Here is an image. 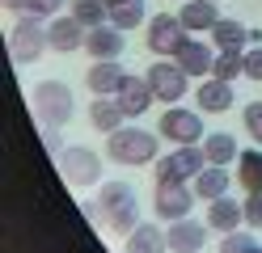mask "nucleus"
<instances>
[{
    "label": "nucleus",
    "mask_w": 262,
    "mask_h": 253,
    "mask_svg": "<svg viewBox=\"0 0 262 253\" xmlns=\"http://www.w3.org/2000/svg\"><path fill=\"white\" fill-rule=\"evenodd\" d=\"M157 131H144V127H119L106 144V156L114 165H152L157 160Z\"/></svg>",
    "instance_id": "obj_1"
},
{
    "label": "nucleus",
    "mask_w": 262,
    "mask_h": 253,
    "mask_svg": "<svg viewBox=\"0 0 262 253\" xmlns=\"http://www.w3.org/2000/svg\"><path fill=\"white\" fill-rule=\"evenodd\" d=\"M9 51H13V63H38L47 51H51V34H47L42 17H17V26L9 30Z\"/></svg>",
    "instance_id": "obj_2"
},
{
    "label": "nucleus",
    "mask_w": 262,
    "mask_h": 253,
    "mask_svg": "<svg viewBox=\"0 0 262 253\" xmlns=\"http://www.w3.org/2000/svg\"><path fill=\"white\" fill-rule=\"evenodd\" d=\"M34 118L42 127H63L72 118V110H76V101H72V89L63 80H42V84H34Z\"/></svg>",
    "instance_id": "obj_3"
},
{
    "label": "nucleus",
    "mask_w": 262,
    "mask_h": 253,
    "mask_svg": "<svg viewBox=\"0 0 262 253\" xmlns=\"http://www.w3.org/2000/svg\"><path fill=\"white\" fill-rule=\"evenodd\" d=\"M203 165H207L203 144H178L169 156L157 160V181H190L203 173Z\"/></svg>",
    "instance_id": "obj_4"
},
{
    "label": "nucleus",
    "mask_w": 262,
    "mask_h": 253,
    "mask_svg": "<svg viewBox=\"0 0 262 253\" xmlns=\"http://www.w3.org/2000/svg\"><path fill=\"white\" fill-rule=\"evenodd\" d=\"M194 186L186 181H157V190H152V211L165 219V224H173V219H186L190 207H194Z\"/></svg>",
    "instance_id": "obj_5"
},
{
    "label": "nucleus",
    "mask_w": 262,
    "mask_h": 253,
    "mask_svg": "<svg viewBox=\"0 0 262 253\" xmlns=\"http://www.w3.org/2000/svg\"><path fill=\"white\" fill-rule=\"evenodd\" d=\"M144 76H148V84H152L157 101H165V106H178V101L186 97V89H190V76H186L173 59H157Z\"/></svg>",
    "instance_id": "obj_6"
},
{
    "label": "nucleus",
    "mask_w": 262,
    "mask_h": 253,
    "mask_svg": "<svg viewBox=\"0 0 262 253\" xmlns=\"http://www.w3.org/2000/svg\"><path fill=\"white\" fill-rule=\"evenodd\" d=\"M161 140H169V144H199L203 140V118L194 114V110H161V127H157Z\"/></svg>",
    "instance_id": "obj_7"
},
{
    "label": "nucleus",
    "mask_w": 262,
    "mask_h": 253,
    "mask_svg": "<svg viewBox=\"0 0 262 253\" xmlns=\"http://www.w3.org/2000/svg\"><path fill=\"white\" fill-rule=\"evenodd\" d=\"M190 38V34H186V26H182V17H178V13H157L152 17V21H148V47L157 51V55L161 59H173L178 55V47H182Z\"/></svg>",
    "instance_id": "obj_8"
},
{
    "label": "nucleus",
    "mask_w": 262,
    "mask_h": 253,
    "mask_svg": "<svg viewBox=\"0 0 262 253\" xmlns=\"http://www.w3.org/2000/svg\"><path fill=\"white\" fill-rule=\"evenodd\" d=\"M59 173L68 177L72 186H97L102 181V156L89 148H68V152H59Z\"/></svg>",
    "instance_id": "obj_9"
},
{
    "label": "nucleus",
    "mask_w": 262,
    "mask_h": 253,
    "mask_svg": "<svg viewBox=\"0 0 262 253\" xmlns=\"http://www.w3.org/2000/svg\"><path fill=\"white\" fill-rule=\"evenodd\" d=\"M127 72L119 67V59H93V67L85 72V84L93 89V97H119Z\"/></svg>",
    "instance_id": "obj_10"
},
{
    "label": "nucleus",
    "mask_w": 262,
    "mask_h": 253,
    "mask_svg": "<svg viewBox=\"0 0 262 253\" xmlns=\"http://www.w3.org/2000/svg\"><path fill=\"white\" fill-rule=\"evenodd\" d=\"M233 80H220V76H207L199 89H194V106L207 110V114H228L233 110Z\"/></svg>",
    "instance_id": "obj_11"
},
{
    "label": "nucleus",
    "mask_w": 262,
    "mask_h": 253,
    "mask_svg": "<svg viewBox=\"0 0 262 253\" xmlns=\"http://www.w3.org/2000/svg\"><path fill=\"white\" fill-rule=\"evenodd\" d=\"M47 34H51V51H59V55L80 51V47H85V38H89V30L80 26L72 13H68V17H55V21L47 26Z\"/></svg>",
    "instance_id": "obj_12"
},
{
    "label": "nucleus",
    "mask_w": 262,
    "mask_h": 253,
    "mask_svg": "<svg viewBox=\"0 0 262 253\" xmlns=\"http://www.w3.org/2000/svg\"><path fill=\"white\" fill-rule=\"evenodd\" d=\"M165 241H169V249L173 253H199L203 249V241H207V224H199V219H173L169 224V232H165Z\"/></svg>",
    "instance_id": "obj_13"
},
{
    "label": "nucleus",
    "mask_w": 262,
    "mask_h": 253,
    "mask_svg": "<svg viewBox=\"0 0 262 253\" xmlns=\"http://www.w3.org/2000/svg\"><path fill=\"white\" fill-rule=\"evenodd\" d=\"M136 202V190H131L127 181H106L102 190H97V198L89 202V211H97V215H106V219H114L123 207H131Z\"/></svg>",
    "instance_id": "obj_14"
},
{
    "label": "nucleus",
    "mask_w": 262,
    "mask_h": 253,
    "mask_svg": "<svg viewBox=\"0 0 262 253\" xmlns=\"http://www.w3.org/2000/svg\"><path fill=\"white\" fill-rule=\"evenodd\" d=\"M245 224V207H241V202L237 198H211L207 202V228L211 232H237Z\"/></svg>",
    "instance_id": "obj_15"
},
{
    "label": "nucleus",
    "mask_w": 262,
    "mask_h": 253,
    "mask_svg": "<svg viewBox=\"0 0 262 253\" xmlns=\"http://www.w3.org/2000/svg\"><path fill=\"white\" fill-rule=\"evenodd\" d=\"M123 47H127V42H123V30L110 26V21H106V26H93L89 38H85V51H89L93 59H119Z\"/></svg>",
    "instance_id": "obj_16"
},
{
    "label": "nucleus",
    "mask_w": 262,
    "mask_h": 253,
    "mask_svg": "<svg viewBox=\"0 0 262 253\" xmlns=\"http://www.w3.org/2000/svg\"><path fill=\"white\" fill-rule=\"evenodd\" d=\"M119 101H123V110H127V118H140L144 110L157 101V93H152V84H148V76H131L127 72V80H123V89H119Z\"/></svg>",
    "instance_id": "obj_17"
},
{
    "label": "nucleus",
    "mask_w": 262,
    "mask_h": 253,
    "mask_svg": "<svg viewBox=\"0 0 262 253\" xmlns=\"http://www.w3.org/2000/svg\"><path fill=\"white\" fill-rule=\"evenodd\" d=\"M173 63L182 67L186 76H211V63H216V55H211V47H207V42H194V38H186L182 47H178Z\"/></svg>",
    "instance_id": "obj_18"
},
{
    "label": "nucleus",
    "mask_w": 262,
    "mask_h": 253,
    "mask_svg": "<svg viewBox=\"0 0 262 253\" xmlns=\"http://www.w3.org/2000/svg\"><path fill=\"white\" fill-rule=\"evenodd\" d=\"M89 123H93V131L114 135V131H119V127L127 123L123 101H119V97H93V106H89Z\"/></svg>",
    "instance_id": "obj_19"
},
{
    "label": "nucleus",
    "mask_w": 262,
    "mask_h": 253,
    "mask_svg": "<svg viewBox=\"0 0 262 253\" xmlns=\"http://www.w3.org/2000/svg\"><path fill=\"white\" fill-rule=\"evenodd\" d=\"M228 186H233V173H228V165H203V173L194 177V194H199L203 202L211 198H224Z\"/></svg>",
    "instance_id": "obj_20"
},
{
    "label": "nucleus",
    "mask_w": 262,
    "mask_h": 253,
    "mask_svg": "<svg viewBox=\"0 0 262 253\" xmlns=\"http://www.w3.org/2000/svg\"><path fill=\"white\" fill-rule=\"evenodd\" d=\"M178 17H182L186 34H211V26L220 21V9L211 5V0H190V5L178 9Z\"/></svg>",
    "instance_id": "obj_21"
},
{
    "label": "nucleus",
    "mask_w": 262,
    "mask_h": 253,
    "mask_svg": "<svg viewBox=\"0 0 262 253\" xmlns=\"http://www.w3.org/2000/svg\"><path fill=\"white\" fill-rule=\"evenodd\" d=\"M169 241H165V232H161L157 224H136L127 232V249L123 253H165Z\"/></svg>",
    "instance_id": "obj_22"
},
{
    "label": "nucleus",
    "mask_w": 262,
    "mask_h": 253,
    "mask_svg": "<svg viewBox=\"0 0 262 253\" xmlns=\"http://www.w3.org/2000/svg\"><path fill=\"white\" fill-rule=\"evenodd\" d=\"M237 181L245 194H262V148H245L237 156Z\"/></svg>",
    "instance_id": "obj_23"
},
{
    "label": "nucleus",
    "mask_w": 262,
    "mask_h": 253,
    "mask_svg": "<svg viewBox=\"0 0 262 253\" xmlns=\"http://www.w3.org/2000/svg\"><path fill=\"white\" fill-rule=\"evenodd\" d=\"M203 156H207V165H237L241 148H237V140L228 131H211L203 140Z\"/></svg>",
    "instance_id": "obj_24"
},
{
    "label": "nucleus",
    "mask_w": 262,
    "mask_h": 253,
    "mask_svg": "<svg viewBox=\"0 0 262 253\" xmlns=\"http://www.w3.org/2000/svg\"><path fill=\"white\" fill-rule=\"evenodd\" d=\"M211 42H216V51H241V42H250V30L233 17H220L211 26Z\"/></svg>",
    "instance_id": "obj_25"
},
{
    "label": "nucleus",
    "mask_w": 262,
    "mask_h": 253,
    "mask_svg": "<svg viewBox=\"0 0 262 253\" xmlns=\"http://www.w3.org/2000/svg\"><path fill=\"white\" fill-rule=\"evenodd\" d=\"M72 17H76L85 30L106 26V21H110V5H106V0H72Z\"/></svg>",
    "instance_id": "obj_26"
},
{
    "label": "nucleus",
    "mask_w": 262,
    "mask_h": 253,
    "mask_svg": "<svg viewBox=\"0 0 262 253\" xmlns=\"http://www.w3.org/2000/svg\"><path fill=\"white\" fill-rule=\"evenodd\" d=\"M211 76H220V80L245 76V51H216V63H211Z\"/></svg>",
    "instance_id": "obj_27"
},
{
    "label": "nucleus",
    "mask_w": 262,
    "mask_h": 253,
    "mask_svg": "<svg viewBox=\"0 0 262 253\" xmlns=\"http://www.w3.org/2000/svg\"><path fill=\"white\" fill-rule=\"evenodd\" d=\"M110 26H119L123 34L144 26V0H127V5H114L110 9Z\"/></svg>",
    "instance_id": "obj_28"
},
{
    "label": "nucleus",
    "mask_w": 262,
    "mask_h": 253,
    "mask_svg": "<svg viewBox=\"0 0 262 253\" xmlns=\"http://www.w3.org/2000/svg\"><path fill=\"white\" fill-rule=\"evenodd\" d=\"M258 236L254 232H224V241H220V253H258Z\"/></svg>",
    "instance_id": "obj_29"
},
{
    "label": "nucleus",
    "mask_w": 262,
    "mask_h": 253,
    "mask_svg": "<svg viewBox=\"0 0 262 253\" xmlns=\"http://www.w3.org/2000/svg\"><path fill=\"white\" fill-rule=\"evenodd\" d=\"M241 118H245V131H250V140L262 144V101H250V106L241 110Z\"/></svg>",
    "instance_id": "obj_30"
},
{
    "label": "nucleus",
    "mask_w": 262,
    "mask_h": 253,
    "mask_svg": "<svg viewBox=\"0 0 262 253\" xmlns=\"http://www.w3.org/2000/svg\"><path fill=\"white\" fill-rule=\"evenodd\" d=\"M245 224L250 228H262V194H245Z\"/></svg>",
    "instance_id": "obj_31"
},
{
    "label": "nucleus",
    "mask_w": 262,
    "mask_h": 253,
    "mask_svg": "<svg viewBox=\"0 0 262 253\" xmlns=\"http://www.w3.org/2000/svg\"><path fill=\"white\" fill-rule=\"evenodd\" d=\"M245 76H250V80H262V47L245 51Z\"/></svg>",
    "instance_id": "obj_32"
},
{
    "label": "nucleus",
    "mask_w": 262,
    "mask_h": 253,
    "mask_svg": "<svg viewBox=\"0 0 262 253\" xmlns=\"http://www.w3.org/2000/svg\"><path fill=\"white\" fill-rule=\"evenodd\" d=\"M42 144H47V152H51V156H59V127H42Z\"/></svg>",
    "instance_id": "obj_33"
},
{
    "label": "nucleus",
    "mask_w": 262,
    "mask_h": 253,
    "mask_svg": "<svg viewBox=\"0 0 262 253\" xmlns=\"http://www.w3.org/2000/svg\"><path fill=\"white\" fill-rule=\"evenodd\" d=\"M5 9L17 17H34V0H5Z\"/></svg>",
    "instance_id": "obj_34"
},
{
    "label": "nucleus",
    "mask_w": 262,
    "mask_h": 253,
    "mask_svg": "<svg viewBox=\"0 0 262 253\" xmlns=\"http://www.w3.org/2000/svg\"><path fill=\"white\" fill-rule=\"evenodd\" d=\"M55 9H63V0H34V17H51Z\"/></svg>",
    "instance_id": "obj_35"
},
{
    "label": "nucleus",
    "mask_w": 262,
    "mask_h": 253,
    "mask_svg": "<svg viewBox=\"0 0 262 253\" xmlns=\"http://www.w3.org/2000/svg\"><path fill=\"white\" fill-rule=\"evenodd\" d=\"M106 5H110V9H114V5H127V0H106Z\"/></svg>",
    "instance_id": "obj_36"
},
{
    "label": "nucleus",
    "mask_w": 262,
    "mask_h": 253,
    "mask_svg": "<svg viewBox=\"0 0 262 253\" xmlns=\"http://www.w3.org/2000/svg\"><path fill=\"white\" fill-rule=\"evenodd\" d=\"M258 253H262V249H258Z\"/></svg>",
    "instance_id": "obj_37"
}]
</instances>
